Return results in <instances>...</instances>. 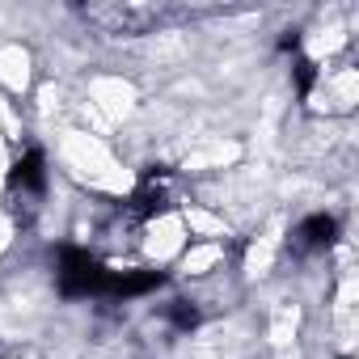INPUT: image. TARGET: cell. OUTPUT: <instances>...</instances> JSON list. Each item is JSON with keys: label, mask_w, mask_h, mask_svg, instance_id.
<instances>
[{"label": "cell", "mask_w": 359, "mask_h": 359, "mask_svg": "<svg viewBox=\"0 0 359 359\" xmlns=\"http://www.w3.org/2000/svg\"><path fill=\"white\" fill-rule=\"evenodd\" d=\"M110 275L114 271H106L93 254H85V250H64L60 254V292L64 296H106L110 292Z\"/></svg>", "instance_id": "cell-1"}, {"label": "cell", "mask_w": 359, "mask_h": 359, "mask_svg": "<svg viewBox=\"0 0 359 359\" xmlns=\"http://www.w3.org/2000/svg\"><path fill=\"white\" fill-rule=\"evenodd\" d=\"M13 187L22 191H43V152H26L13 165Z\"/></svg>", "instance_id": "cell-2"}, {"label": "cell", "mask_w": 359, "mask_h": 359, "mask_svg": "<svg viewBox=\"0 0 359 359\" xmlns=\"http://www.w3.org/2000/svg\"><path fill=\"white\" fill-rule=\"evenodd\" d=\"M334 233H338L334 216H309V220L296 229L300 245H330V241H334Z\"/></svg>", "instance_id": "cell-3"}, {"label": "cell", "mask_w": 359, "mask_h": 359, "mask_svg": "<svg viewBox=\"0 0 359 359\" xmlns=\"http://www.w3.org/2000/svg\"><path fill=\"white\" fill-rule=\"evenodd\" d=\"M195 321H199V309H191L187 300H177V304H173V325H177V330H191Z\"/></svg>", "instance_id": "cell-4"}]
</instances>
